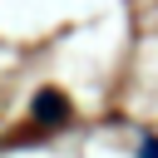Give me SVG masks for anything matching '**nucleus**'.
Instances as JSON below:
<instances>
[{
  "label": "nucleus",
  "mask_w": 158,
  "mask_h": 158,
  "mask_svg": "<svg viewBox=\"0 0 158 158\" xmlns=\"http://www.w3.org/2000/svg\"><path fill=\"white\" fill-rule=\"evenodd\" d=\"M143 158H158V138H148V143H143Z\"/></svg>",
  "instance_id": "obj_1"
}]
</instances>
